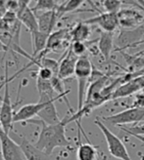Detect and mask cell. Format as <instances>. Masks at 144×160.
I'll return each mask as SVG.
<instances>
[{
    "label": "cell",
    "instance_id": "13",
    "mask_svg": "<svg viewBox=\"0 0 144 160\" xmlns=\"http://www.w3.org/2000/svg\"><path fill=\"white\" fill-rule=\"evenodd\" d=\"M114 46V33L101 31L98 39V49L106 60H109L111 53L113 52Z\"/></svg>",
    "mask_w": 144,
    "mask_h": 160
},
{
    "label": "cell",
    "instance_id": "19",
    "mask_svg": "<svg viewBox=\"0 0 144 160\" xmlns=\"http://www.w3.org/2000/svg\"><path fill=\"white\" fill-rule=\"evenodd\" d=\"M59 67H60L59 61H56L54 59L48 58V57H44V58L40 59L38 62V68H45L50 69L55 74V76H58Z\"/></svg>",
    "mask_w": 144,
    "mask_h": 160
},
{
    "label": "cell",
    "instance_id": "27",
    "mask_svg": "<svg viewBox=\"0 0 144 160\" xmlns=\"http://www.w3.org/2000/svg\"><path fill=\"white\" fill-rule=\"evenodd\" d=\"M7 51H9V50H8V48L1 42V41H0V52H3V53H6Z\"/></svg>",
    "mask_w": 144,
    "mask_h": 160
},
{
    "label": "cell",
    "instance_id": "9",
    "mask_svg": "<svg viewBox=\"0 0 144 160\" xmlns=\"http://www.w3.org/2000/svg\"><path fill=\"white\" fill-rule=\"evenodd\" d=\"M144 36V27L141 26L135 29L131 30H122L117 39V45L124 49L125 47H131L136 44L141 43Z\"/></svg>",
    "mask_w": 144,
    "mask_h": 160
},
{
    "label": "cell",
    "instance_id": "14",
    "mask_svg": "<svg viewBox=\"0 0 144 160\" xmlns=\"http://www.w3.org/2000/svg\"><path fill=\"white\" fill-rule=\"evenodd\" d=\"M90 33H91L90 26L85 23L84 22H81L70 31V36L72 42L75 41L86 42L90 36Z\"/></svg>",
    "mask_w": 144,
    "mask_h": 160
},
{
    "label": "cell",
    "instance_id": "30",
    "mask_svg": "<svg viewBox=\"0 0 144 160\" xmlns=\"http://www.w3.org/2000/svg\"><path fill=\"white\" fill-rule=\"evenodd\" d=\"M1 87H2V81L0 82V88H1Z\"/></svg>",
    "mask_w": 144,
    "mask_h": 160
},
{
    "label": "cell",
    "instance_id": "10",
    "mask_svg": "<svg viewBox=\"0 0 144 160\" xmlns=\"http://www.w3.org/2000/svg\"><path fill=\"white\" fill-rule=\"evenodd\" d=\"M14 141L17 142L22 148L27 160H51L49 154H47L45 151L37 148L35 145L29 142V141H28L23 136H20L18 140Z\"/></svg>",
    "mask_w": 144,
    "mask_h": 160
},
{
    "label": "cell",
    "instance_id": "15",
    "mask_svg": "<svg viewBox=\"0 0 144 160\" xmlns=\"http://www.w3.org/2000/svg\"><path fill=\"white\" fill-rule=\"evenodd\" d=\"M77 160H96L97 158V149L90 142L78 143L77 149Z\"/></svg>",
    "mask_w": 144,
    "mask_h": 160
},
{
    "label": "cell",
    "instance_id": "22",
    "mask_svg": "<svg viewBox=\"0 0 144 160\" xmlns=\"http://www.w3.org/2000/svg\"><path fill=\"white\" fill-rule=\"evenodd\" d=\"M71 50L76 55L77 58H81L83 56H85V52L87 50V47L85 45V42H79V41H75L71 42Z\"/></svg>",
    "mask_w": 144,
    "mask_h": 160
},
{
    "label": "cell",
    "instance_id": "24",
    "mask_svg": "<svg viewBox=\"0 0 144 160\" xmlns=\"http://www.w3.org/2000/svg\"><path fill=\"white\" fill-rule=\"evenodd\" d=\"M121 129L125 132H126L127 134H130L131 136L132 135H139V136H143L144 137V123L141 125H136V126H132L130 128H125V127H121Z\"/></svg>",
    "mask_w": 144,
    "mask_h": 160
},
{
    "label": "cell",
    "instance_id": "5",
    "mask_svg": "<svg viewBox=\"0 0 144 160\" xmlns=\"http://www.w3.org/2000/svg\"><path fill=\"white\" fill-rule=\"evenodd\" d=\"M0 146L3 160H27L20 145L15 142L9 134L0 130Z\"/></svg>",
    "mask_w": 144,
    "mask_h": 160
},
{
    "label": "cell",
    "instance_id": "8",
    "mask_svg": "<svg viewBox=\"0 0 144 160\" xmlns=\"http://www.w3.org/2000/svg\"><path fill=\"white\" fill-rule=\"evenodd\" d=\"M78 58L74 53L72 52L71 48L65 51L63 54V57L59 60L60 62V67H59V72L58 77L60 79L67 80L71 77L75 76V71H76V66Z\"/></svg>",
    "mask_w": 144,
    "mask_h": 160
},
{
    "label": "cell",
    "instance_id": "16",
    "mask_svg": "<svg viewBox=\"0 0 144 160\" xmlns=\"http://www.w3.org/2000/svg\"><path fill=\"white\" fill-rule=\"evenodd\" d=\"M48 38H49V34L40 32V31H37V32L31 35V41H33V49H34L33 57H35V56L40 54L45 49Z\"/></svg>",
    "mask_w": 144,
    "mask_h": 160
},
{
    "label": "cell",
    "instance_id": "12",
    "mask_svg": "<svg viewBox=\"0 0 144 160\" xmlns=\"http://www.w3.org/2000/svg\"><path fill=\"white\" fill-rule=\"evenodd\" d=\"M56 101L58 100H54L50 102H48L45 106V108H43L40 112L37 114V117L48 125H55L62 121V119H60L58 115L57 108H56L55 106Z\"/></svg>",
    "mask_w": 144,
    "mask_h": 160
},
{
    "label": "cell",
    "instance_id": "1",
    "mask_svg": "<svg viewBox=\"0 0 144 160\" xmlns=\"http://www.w3.org/2000/svg\"><path fill=\"white\" fill-rule=\"evenodd\" d=\"M28 123L36 124L41 127L35 147L47 154L51 155L56 148H70L71 142L66 136V126L68 125L65 118L55 125H48L40 119H30Z\"/></svg>",
    "mask_w": 144,
    "mask_h": 160
},
{
    "label": "cell",
    "instance_id": "28",
    "mask_svg": "<svg viewBox=\"0 0 144 160\" xmlns=\"http://www.w3.org/2000/svg\"><path fill=\"white\" fill-rule=\"evenodd\" d=\"M132 137H134V138H136L137 140H139L141 142H143V145H144V137H143V136H139V135H132Z\"/></svg>",
    "mask_w": 144,
    "mask_h": 160
},
{
    "label": "cell",
    "instance_id": "7",
    "mask_svg": "<svg viewBox=\"0 0 144 160\" xmlns=\"http://www.w3.org/2000/svg\"><path fill=\"white\" fill-rule=\"evenodd\" d=\"M87 25L98 26L102 31L109 33H114V31L120 27L118 14H112L106 12H99V15L89 20L84 21Z\"/></svg>",
    "mask_w": 144,
    "mask_h": 160
},
{
    "label": "cell",
    "instance_id": "26",
    "mask_svg": "<svg viewBox=\"0 0 144 160\" xmlns=\"http://www.w3.org/2000/svg\"><path fill=\"white\" fill-rule=\"evenodd\" d=\"M132 108H144V91H140L135 94L134 100H133V106Z\"/></svg>",
    "mask_w": 144,
    "mask_h": 160
},
{
    "label": "cell",
    "instance_id": "4",
    "mask_svg": "<svg viewBox=\"0 0 144 160\" xmlns=\"http://www.w3.org/2000/svg\"><path fill=\"white\" fill-rule=\"evenodd\" d=\"M104 121L113 125L123 126L125 124L144 122V108H131L120 111L115 114L102 117Z\"/></svg>",
    "mask_w": 144,
    "mask_h": 160
},
{
    "label": "cell",
    "instance_id": "18",
    "mask_svg": "<svg viewBox=\"0 0 144 160\" xmlns=\"http://www.w3.org/2000/svg\"><path fill=\"white\" fill-rule=\"evenodd\" d=\"M59 6L58 1L55 0H38L36 1V4L31 8L35 14L36 13H42V12H49L57 10Z\"/></svg>",
    "mask_w": 144,
    "mask_h": 160
},
{
    "label": "cell",
    "instance_id": "17",
    "mask_svg": "<svg viewBox=\"0 0 144 160\" xmlns=\"http://www.w3.org/2000/svg\"><path fill=\"white\" fill-rule=\"evenodd\" d=\"M83 2H84L83 0H69V1H64L63 3L59 4L57 10H56L58 19L60 17H62L64 14L76 11L77 9H78V8L82 6V4Z\"/></svg>",
    "mask_w": 144,
    "mask_h": 160
},
{
    "label": "cell",
    "instance_id": "11",
    "mask_svg": "<svg viewBox=\"0 0 144 160\" xmlns=\"http://www.w3.org/2000/svg\"><path fill=\"white\" fill-rule=\"evenodd\" d=\"M35 15L38 22L39 31L50 35L53 32L54 27L56 26V22L58 21V16L56 10L49 11V12L36 13Z\"/></svg>",
    "mask_w": 144,
    "mask_h": 160
},
{
    "label": "cell",
    "instance_id": "6",
    "mask_svg": "<svg viewBox=\"0 0 144 160\" xmlns=\"http://www.w3.org/2000/svg\"><path fill=\"white\" fill-rule=\"evenodd\" d=\"M119 23L124 30L135 29L144 23V15L136 9H121L118 13Z\"/></svg>",
    "mask_w": 144,
    "mask_h": 160
},
{
    "label": "cell",
    "instance_id": "3",
    "mask_svg": "<svg viewBox=\"0 0 144 160\" xmlns=\"http://www.w3.org/2000/svg\"><path fill=\"white\" fill-rule=\"evenodd\" d=\"M5 80L6 83L4 86V96L2 99V103L0 106V123H1L2 129L6 134H10L12 130V126L14 124V108L11 101V96L9 91V83L11 81V78L8 77V65L6 62V67H5Z\"/></svg>",
    "mask_w": 144,
    "mask_h": 160
},
{
    "label": "cell",
    "instance_id": "2",
    "mask_svg": "<svg viewBox=\"0 0 144 160\" xmlns=\"http://www.w3.org/2000/svg\"><path fill=\"white\" fill-rule=\"evenodd\" d=\"M94 124L97 126L100 131L102 132L104 138L106 140L108 150L112 156H114L120 160H132L129 151H127L125 143L122 140L112 132L109 128L104 124L99 118H97L94 121Z\"/></svg>",
    "mask_w": 144,
    "mask_h": 160
},
{
    "label": "cell",
    "instance_id": "23",
    "mask_svg": "<svg viewBox=\"0 0 144 160\" xmlns=\"http://www.w3.org/2000/svg\"><path fill=\"white\" fill-rule=\"evenodd\" d=\"M51 84L53 89L56 93H58V95H65L69 94L70 90H65V86H64V81L62 79H60L58 76H54L51 79Z\"/></svg>",
    "mask_w": 144,
    "mask_h": 160
},
{
    "label": "cell",
    "instance_id": "20",
    "mask_svg": "<svg viewBox=\"0 0 144 160\" xmlns=\"http://www.w3.org/2000/svg\"><path fill=\"white\" fill-rule=\"evenodd\" d=\"M36 88H37V92L39 94H46L48 96H51V97L55 98L54 95V89L51 84V80L50 81H45V80H41L40 78H36Z\"/></svg>",
    "mask_w": 144,
    "mask_h": 160
},
{
    "label": "cell",
    "instance_id": "29",
    "mask_svg": "<svg viewBox=\"0 0 144 160\" xmlns=\"http://www.w3.org/2000/svg\"><path fill=\"white\" fill-rule=\"evenodd\" d=\"M2 129V126H1V123H0V130H1ZM3 130V129H2Z\"/></svg>",
    "mask_w": 144,
    "mask_h": 160
},
{
    "label": "cell",
    "instance_id": "25",
    "mask_svg": "<svg viewBox=\"0 0 144 160\" xmlns=\"http://www.w3.org/2000/svg\"><path fill=\"white\" fill-rule=\"evenodd\" d=\"M54 76L55 74L50 69L45 68H39L37 72V78H40L41 80H45V81H50Z\"/></svg>",
    "mask_w": 144,
    "mask_h": 160
},
{
    "label": "cell",
    "instance_id": "21",
    "mask_svg": "<svg viewBox=\"0 0 144 160\" xmlns=\"http://www.w3.org/2000/svg\"><path fill=\"white\" fill-rule=\"evenodd\" d=\"M101 2L105 12L112 14H118L121 11V7L123 5V1H119V0H104Z\"/></svg>",
    "mask_w": 144,
    "mask_h": 160
}]
</instances>
